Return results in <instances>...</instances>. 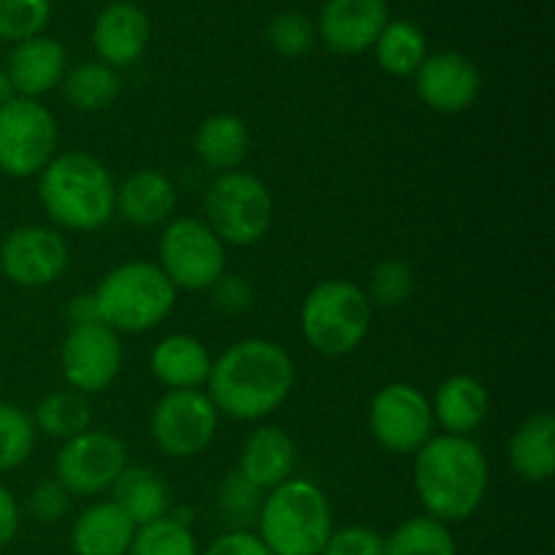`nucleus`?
<instances>
[{
	"mask_svg": "<svg viewBox=\"0 0 555 555\" xmlns=\"http://www.w3.org/2000/svg\"><path fill=\"white\" fill-rule=\"evenodd\" d=\"M209 399L233 421H263L296 388V366L271 339H242L211 361Z\"/></svg>",
	"mask_w": 555,
	"mask_h": 555,
	"instance_id": "nucleus-1",
	"label": "nucleus"
},
{
	"mask_svg": "<svg viewBox=\"0 0 555 555\" xmlns=\"http://www.w3.org/2000/svg\"><path fill=\"white\" fill-rule=\"evenodd\" d=\"M415 493L428 518L461 524L480 509L491 472L488 459L469 437L439 434L415 453Z\"/></svg>",
	"mask_w": 555,
	"mask_h": 555,
	"instance_id": "nucleus-2",
	"label": "nucleus"
},
{
	"mask_svg": "<svg viewBox=\"0 0 555 555\" xmlns=\"http://www.w3.org/2000/svg\"><path fill=\"white\" fill-rule=\"evenodd\" d=\"M38 198L54 225L87 233L114 217L117 184L98 157L63 152L38 173Z\"/></svg>",
	"mask_w": 555,
	"mask_h": 555,
	"instance_id": "nucleus-3",
	"label": "nucleus"
},
{
	"mask_svg": "<svg viewBox=\"0 0 555 555\" xmlns=\"http://www.w3.org/2000/svg\"><path fill=\"white\" fill-rule=\"evenodd\" d=\"M255 526L271 555H320L334 534V515L314 482L291 477L266 493Z\"/></svg>",
	"mask_w": 555,
	"mask_h": 555,
	"instance_id": "nucleus-4",
	"label": "nucleus"
},
{
	"mask_svg": "<svg viewBox=\"0 0 555 555\" xmlns=\"http://www.w3.org/2000/svg\"><path fill=\"white\" fill-rule=\"evenodd\" d=\"M101 323L117 334H146L166 323L177 304V287L157 263H122L92 291Z\"/></svg>",
	"mask_w": 555,
	"mask_h": 555,
	"instance_id": "nucleus-5",
	"label": "nucleus"
},
{
	"mask_svg": "<svg viewBox=\"0 0 555 555\" xmlns=\"http://www.w3.org/2000/svg\"><path fill=\"white\" fill-rule=\"evenodd\" d=\"M372 328L366 291L350 280H325L301 304V334L314 352L328 358L358 350Z\"/></svg>",
	"mask_w": 555,
	"mask_h": 555,
	"instance_id": "nucleus-6",
	"label": "nucleus"
},
{
	"mask_svg": "<svg viewBox=\"0 0 555 555\" xmlns=\"http://www.w3.org/2000/svg\"><path fill=\"white\" fill-rule=\"evenodd\" d=\"M204 222L225 247L258 244L274 222V195L255 173L225 171L206 188Z\"/></svg>",
	"mask_w": 555,
	"mask_h": 555,
	"instance_id": "nucleus-7",
	"label": "nucleus"
},
{
	"mask_svg": "<svg viewBox=\"0 0 555 555\" xmlns=\"http://www.w3.org/2000/svg\"><path fill=\"white\" fill-rule=\"evenodd\" d=\"M57 152V119L36 98H11L0 106V171L30 179Z\"/></svg>",
	"mask_w": 555,
	"mask_h": 555,
	"instance_id": "nucleus-8",
	"label": "nucleus"
},
{
	"mask_svg": "<svg viewBox=\"0 0 555 555\" xmlns=\"http://www.w3.org/2000/svg\"><path fill=\"white\" fill-rule=\"evenodd\" d=\"M157 266L177 291H211L225 274V244L195 217L171 220L157 244Z\"/></svg>",
	"mask_w": 555,
	"mask_h": 555,
	"instance_id": "nucleus-9",
	"label": "nucleus"
},
{
	"mask_svg": "<svg viewBox=\"0 0 555 555\" xmlns=\"http://www.w3.org/2000/svg\"><path fill=\"white\" fill-rule=\"evenodd\" d=\"M217 406L204 390H166L152 410V442L168 459L204 453L217 434Z\"/></svg>",
	"mask_w": 555,
	"mask_h": 555,
	"instance_id": "nucleus-10",
	"label": "nucleus"
},
{
	"mask_svg": "<svg viewBox=\"0 0 555 555\" xmlns=\"http://www.w3.org/2000/svg\"><path fill=\"white\" fill-rule=\"evenodd\" d=\"M369 431L390 453H417L434 437L431 401L410 383H390L369 404Z\"/></svg>",
	"mask_w": 555,
	"mask_h": 555,
	"instance_id": "nucleus-11",
	"label": "nucleus"
},
{
	"mask_svg": "<svg viewBox=\"0 0 555 555\" xmlns=\"http://www.w3.org/2000/svg\"><path fill=\"white\" fill-rule=\"evenodd\" d=\"M128 466V450L112 431L87 428L68 439L54 459V480L65 486L70 496H98L114 486Z\"/></svg>",
	"mask_w": 555,
	"mask_h": 555,
	"instance_id": "nucleus-12",
	"label": "nucleus"
},
{
	"mask_svg": "<svg viewBox=\"0 0 555 555\" xmlns=\"http://www.w3.org/2000/svg\"><path fill=\"white\" fill-rule=\"evenodd\" d=\"M60 366L65 383L79 393H101L122 369L119 334L103 323L70 325L60 347Z\"/></svg>",
	"mask_w": 555,
	"mask_h": 555,
	"instance_id": "nucleus-13",
	"label": "nucleus"
},
{
	"mask_svg": "<svg viewBox=\"0 0 555 555\" xmlns=\"http://www.w3.org/2000/svg\"><path fill=\"white\" fill-rule=\"evenodd\" d=\"M68 260V244L54 228H16L0 244V271L16 287L52 285L65 274Z\"/></svg>",
	"mask_w": 555,
	"mask_h": 555,
	"instance_id": "nucleus-14",
	"label": "nucleus"
},
{
	"mask_svg": "<svg viewBox=\"0 0 555 555\" xmlns=\"http://www.w3.org/2000/svg\"><path fill=\"white\" fill-rule=\"evenodd\" d=\"M482 76L469 57L459 52L428 54L415 70V92L431 112L461 114L477 101Z\"/></svg>",
	"mask_w": 555,
	"mask_h": 555,
	"instance_id": "nucleus-15",
	"label": "nucleus"
},
{
	"mask_svg": "<svg viewBox=\"0 0 555 555\" xmlns=\"http://www.w3.org/2000/svg\"><path fill=\"white\" fill-rule=\"evenodd\" d=\"M388 22V0H325L318 33L331 52L361 54L377 43Z\"/></svg>",
	"mask_w": 555,
	"mask_h": 555,
	"instance_id": "nucleus-16",
	"label": "nucleus"
},
{
	"mask_svg": "<svg viewBox=\"0 0 555 555\" xmlns=\"http://www.w3.org/2000/svg\"><path fill=\"white\" fill-rule=\"evenodd\" d=\"M146 43H150V20L135 3L117 0L98 14L92 27V47L101 63L112 68H128L144 54Z\"/></svg>",
	"mask_w": 555,
	"mask_h": 555,
	"instance_id": "nucleus-17",
	"label": "nucleus"
},
{
	"mask_svg": "<svg viewBox=\"0 0 555 555\" xmlns=\"http://www.w3.org/2000/svg\"><path fill=\"white\" fill-rule=\"evenodd\" d=\"M5 76L11 79L16 95L38 101L65 79V49L49 36H36L14 43L9 65H5Z\"/></svg>",
	"mask_w": 555,
	"mask_h": 555,
	"instance_id": "nucleus-18",
	"label": "nucleus"
},
{
	"mask_svg": "<svg viewBox=\"0 0 555 555\" xmlns=\"http://www.w3.org/2000/svg\"><path fill=\"white\" fill-rule=\"evenodd\" d=\"M177 209V188L171 179L157 168L133 171L117 188L114 215L135 228H155L171 220Z\"/></svg>",
	"mask_w": 555,
	"mask_h": 555,
	"instance_id": "nucleus-19",
	"label": "nucleus"
},
{
	"mask_svg": "<svg viewBox=\"0 0 555 555\" xmlns=\"http://www.w3.org/2000/svg\"><path fill=\"white\" fill-rule=\"evenodd\" d=\"M296 469V442L276 426H263L247 437L238 459V472L260 491H274Z\"/></svg>",
	"mask_w": 555,
	"mask_h": 555,
	"instance_id": "nucleus-20",
	"label": "nucleus"
},
{
	"mask_svg": "<svg viewBox=\"0 0 555 555\" xmlns=\"http://www.w3.org/2000/svg\"><path fill=\"white\" fill-rule=\"evenodd\" d=\"M434 423L453 437H469L472 431L486 423L491 412V396L488 388L472 374H453L437 388L431 401Z\"/></svg>",
	"mask_w": 555,
	"mask_h": 555,
	"instance_id": "nucleus-21",
	"label": "nucleus"
},
{
	"mask_svg": "<svg viewBox=\"0 0 555 555\" xmlns=\"http://www.w3.org/2000/svg\"><path fill=\"white\" fill-rule=\"evenodd\" d=\"M211 361L209 350L188 334H168L150 356L152 374L168 390H201L209 379Z\"/></svg>",
	"mask_w": 555,
	"mask_h": 555,
	"instance_id": "nucleus-22",
	"label": "nucleus"
},
{
	"mask_svg": "<svg viewBox=\"0 0 555 555\" xmlns=\"http://www.w3.org/2000/svg\"><path fill=\"white\" fill-rule=\"evenodd\" d=\"M135 526L117 504L98 502L76 518L70 529V547L76 555H128Z\"/></svg>",
	"mask_w": 555,
	"mask_h": 555,
	"instance_id": "nucleus-23",
	"label": "nucleus"
},
{
	"mask_svg": "<svg viewBox=\"0 0 555 555\" xmlns=\"http://www.w3.org/2000/svg\"><path fill=\"white\" fill-rule=\"evenodd\" d=\"M509 466L524 482H547L555 475V417L537 412L509 439Z\"/></svg>",
	"mask_w": 555,
	"mask_h": 555,
	"instance_id": "nucleus-24",
	"label": "nucleus"
},
{
	"mask_svg": "<svg viewBox=\"0 0 555 555\" xmlns=\"http://www.w3.org/2000/svg\"><path fill=\"white\" fill-rule=\"evenodd\" d=\"M108 491L112 502L133 520L135 529L171 515V491L155 472L144 466H125Z\"/></svg>",
	"mask_w": 555,
	"mask_h": 555,
	"instance_id": "nucleus-25",
	"label": "nucleus"
},
{
	"mask_svg": "<svg viewBox=\"0 0 555 555\" xmlns=\"http://www.w3.org/2000/svg\"><path fill=\"white\" fill-rule=\"evenodd\" d=\"M247 152L249 130L236 114H215L195 130V155L211 171H238Z\"/></svg>",
	"mask_w": 555,
	"mask_h": 555,
	"instance_id": "nucleus-26",
	"label": "nucleus"
},
{
	"mask_svg": "<svg viewBox=\"0 0 555 555\" xmlns=\"http://www.w3.org/2000/svg\"><path fill=\"white\" fill-rule=\"evenodd\" d=\"M372 49L379 68L390 76H415L428 57L426 33L410 20H390Z\"/></svg>",
	"mask_w": 555,
	"mask_h": 555,
	"instance_id": "nucleus-27",
	"label": "nucleus"
},
{
	"mask_svg": "<svg viewBox=\"0 0 555 555\" xmlns=\"http://www.w3.org/2000/svg\"><path fill=\"white\" fill-rule=\"evenodd\" d=\"M63 92L70 106L92 114L103 112L117 101L122 92V81H119L117 68L101 63V60H92V63H81L65 74Z\"/></svg>",
	"mask_w": 555,
	"mask_h": 555,
	"instance_id": "nucleus-28",
	"label": "nucleus"
},
{
	"mask_svg": "<svg viewBox=\"0 0 555 555\" xmlns=\"http://www.w3.org/2000/svg\"><path fill=\"white\" fill-rule=\"evenodd\" d=\"M30 417L33 426L41 434L68 442V439L79 437L90 428L92 410L87 396L79 393V390H52V393L38 401L36 412Z\"/></svg>",
	"mask_w": 555,
	"mask_h": 555,
	"instance_id": "nucleus-29",
	"label": "nucleus"
},
{
	"mask_svg": "<svg viewBox=\"0 0 555 555\" xmlns=\"http://www.w3.org/2000/svg\"><path fill=\"white\" fill-rule=\"evenodd\" d=\"M385 555H459L448 524L428 515L404 520L385 540Z\"/></svg>",
	"mask_w": 555,
	"mask_h": 555,
	"instance_id": "nucleus-30",
	"label": "nucleus"
},
{
	"mask_svg": "<svg viewBox=\"0 0 555 555\" xmlns=\"http://www.w3.org/2000/svg\"><path fill=\"white\" fill-rule=\"evenodd\" d=\"M266 491L247 480L238 469L228 472L217 493V509L228 531H249L258 524L260 507H263Z\"/></svg>",
	"mask_w": 555,
	"mask_h": 555,
	"instance_id": "nucleus-31",
	"label": "nucleus"
},
{
	"mask_svg": "<svg viewBox=\"0 0 555 555\" xmlns=\"http://www.w3.org/2000/svg\"><path fill=\"white\" fill-rule=\"evenodd\" d=\"M128 555H201V551L190 526L168 515L135 529Z\"/></svg>",
	"mask_w": 555,
	"mask_h": 555,
	"instance_id": "nucleus-32",
	"label": "nucleus"
},
{
	"mask_svg": "<svg viewBox=\"0 0 555 555\" xmlns=\"http://www.w3.org/2000/svg\"><path fill=\"white\" fill-rule=\"evenodd\" d=\"M36 448V426L22 406L0 401V475L25 464Z\"/></svg>",
	"mask_w": 555,
	"mask_h": 555,
	"instance_id": "nucleus-33",
	"label": "nucleus"
},
{
	"mask_svg": "<svg viewBox=\"0 0 555 555\" xmlns=\"http://www.w3.org/2000/svg\"><path fill=\"white\" fill-rule=\"evenodd\" d=\"M412 291H415V274L412 266L399 258H388L383 263L374 266L372 276H369L366 298L372 307L396 309L401 304L410 301Z\"/></svg>",
	"mask_w": 555,
	"mask_h": 555,
	"instance_id": "nucleus-34",
	"label": "nucleus"
},
{
	"mask_svg": "<svg viewBox=\"0 0 555 555\" xmlns=\"http://www.w3.org/2000/svg\"><path fill=\"white\" fill-rule=\"evenodd\" d=\"M49 14V0H0V41L20 43L41 36Z\"/></svg>",
	"mask_w": 555,
	"mask_h": 555,
	"instance_id": "nucleus-35",
	"label": "nucleus"
},
{
	"mask_svg": "<svg viewBox=\"0 0 555 555\" xmlns=\"http://www.w3.org/2000/svg\"><path fill=\"white\" fill-rule=\"evenodd\" d=\"M318 27L301 11H282L269 22V43L280 57L298 60L312 52Z\"/></svg>",
	"mask_w": 555,
	"mask_h": 555,
	"instance_id": "nucleus-36",
	"label": "nucleus"
},
{
	"mask_svg": "<svg viewBox=\"0 0 555 555\" xmlns=\"http://www.w3.org/2000/svg\"><path fill=\"white\" fill-rule=\"evenodd\" d=\"M70 493L65 491V486L60 480H43L27 493L25 509L33 520L38 524H57L60 518H65V513L70 509Z\"/></svg>",
	"mask_w": 555,
	"mask_h": 555,
	"instance_id": "nucleus-37",
	"label": "nucleus"
},
{
	"mask_svg": "<svg viewBox=\"0 0 555 555\" xmlns=\"http://www.w3.org/2000/svg\"><path fill=\"white\" fill-rule=\"evenodd\" d=\"M320 555H385V540L366 526H345L334 529Z\"/></svg>",
	"mask_w": 555,
	"mask_h": 555,
	"instance_id": "nucleus-38",
	"label": "nucleus"
},
{
	"mask_svg": "<svg viewBox=\"0 0 555 555\" xmlns=\"http://www.w3.org/2000/svg\"><path fill=\"white\" fill-rule=\"evenodd\" d=\"M211 296H215V307L225 314H242L253 304V287L242 274H222L220 280L211 285Z\"/></svg>",
	"mask_w": 555,
	"mask_h": 555,
	"instance_id": "nucleus-39",
	"label": "nucleus"
},
{
	"mask_svg": "<svg viewBox=\"0 0 555 555\" xmlns=\"http://www.w3.org/2000/svg\"><path fill=\"white\" fill-rule=\"evenodd\" d=\"M201 555H271V551L253 531H225Z\"/></svg>",
	"mask_w": 555,
	"mask_h": 555,
	"instance_id": "nucleus-40",
	"label": "nucleus"
},
{
	"mask_svg": "<svg viewBox=\"0 0 555 555\" xmlns=\"http://www.w3.org/2000/svg\"><path fill=\"white\" fill-rule=\"evenodd\" d=\"M20 520H22V513L14 493H11L5 486H0V547L14 542L16 531H20Z\"/></svg>",
	"mask_w": 555,
	"mask_h": 555,
	"instance_id": "nucleus-41",
	"label": "nucleus"
},
{
	"mask_svg": "<svg viewBox=\"0 0 555 555\" xmlns=\"http://www.w3.org/2000/svg\"><path fill=\"white\" fill-rule=\"evenodd\" d=\"M68 323L70 325H90L101 323V314H98V304L92 293H81L68 301Z\"/></svg>",
	"mask_w": 555,
	"mask_h": 555,
	"instance_id": "nucleus-42",
	"label": "nucleus"
},
{
	"mask_svg": "<svg viewBox=\"0 0 555 555\" xmlns=\"http://www.w3.org/2000/svg\"><path fill=\"white\" fill-rule=\"evenodd\" d=\"M11 98H16V92H14V87H11V79L5 76V70H0V106H3V103H9Z\"/></svg>",
	"mask_w": 555,
	"mask_h": 555,
	"instance_id": "nucleus-43",
	"label": "nucleus"
}]
</instances>
